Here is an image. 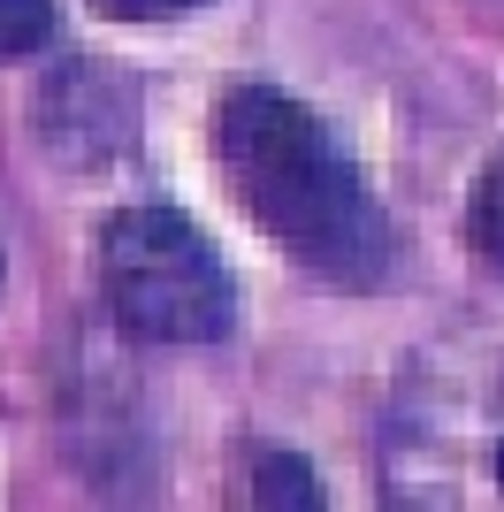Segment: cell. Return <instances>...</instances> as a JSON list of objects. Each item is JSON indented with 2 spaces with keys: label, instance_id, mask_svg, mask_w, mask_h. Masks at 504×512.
<instances>
[{
  "label": "cell",
  "instance_id": "6",
  "mask_svg": "<svg viewBox=\"0 0 504 512\" xmlns=\"http://www.w3.org/2000/svg\"><path fill=\"white\" fill-rule=\"evenodd\" d=\"M466 245H474V260H489V268H504V146L482 161V176H474V192H466V214H459Z\"/></svg>",
  "mask_w": 504,
  "mask_h": 512
},
{
  "label": "cell",
  "instance_id": "2",
  "mask_svg": "<svg viewBox=\"0 0 504 512\" xmlns=\"http://www.w3.org/2000/svg\"><path fill=\"white\" fill-rule=\"evenodd\" d=\"M390 505H504V299H482L398 367L375 421Z\"/></svg>",
  "mask_w": 504,
  "mask_h": 512
},
{
  "label": "cell",
  "instance_id": "4",
  "mask_svg": "<svg viewBox=\"0 0 504 512\" xmlns=\"http://www.w3.org/2000/svg\"><path fill=\"white\" fill-rule=\"evenodd\" d=\"M107 77L100 69H84L69 62L54 85L39 92V138L54 161H77V169H92V161H107V153H123L130 146V115H123V92L107 107H92V92H100Z\"/></svg>",
  "mask_w": 504,
  "mask_h": 512
},
{
  "label": "cell",
  "instance_id": "8",
  "mask_svg": "<svg viewBox=\"0 0 504 512\" xmlns=\"http://www.w3.org/2000/svg\"><path fill=\"white\" fill-rule=\"evenodd\" d=\"M92 16L107 23H168V16H191V8H207V0H84Z\"/></svg>",
  "mask_w": 504,
  "mask_h": 512
},
{
  "label": "cell",
  "instance_id": "5",
  "mask_svg": "<svg viewBox=\"0 0 504 512\" xmlns=\"http://www.w3.org/2000/svg\"><path fill=\"white\" fill-rule=\"evenodd\" d=\"M230 505H291V512H314L329 505V490H321V474L298 459V451L268 444V436H237L230 444Z\"/></svg>",
  "mask_w": 504,
  "mask_h": 512
},
{
  "label": "cell",
  "instance_id": "3",
  "mask_svg": "<svg viewBox=\"0 0 504 512\" xmlns=\"http://www.w3.org/2000/svg\"><path fill=\"white\" fill-rule=\"evenodd\" d=\"M100 299L138 344H222L237 321V276L184 207L138 199L100 222Z\"/></svg>",
  "mask_w": 504,
  "mask_h": 512
},
{
  "label": "cell",
  "instance_id": "1",
  "mask_svg": "<svg viewBox=\"0 0 504 512\" xmlns=\"http://www.w3.org/2000/svg\"><path fill=\"white\" fill-rule=\"evenodd\" d=\"M214 169L291 268L336 283V291L382 283L390 245H398L390 207L375 199L352 146L329 130V115H314L298 92L268 85V77L222 85V100H214Z\"/></svg>",
  "mask_w": 504,
  "mask_h": 512
},
{
  "label": "cell",
  "instance_id": "7",
  "mask_svg": "<svg viewBox=\"0 0 504 512\" xmlns=\"http://www.w3.org/2000/svg\"><path fill=\"white\" fill-rule=\"evenodd\" d=\"M54 39V0H0V62H23Z\"/></svg>",
  "mask_w": 504,
  "mask_h": 512
}]
</instances>
